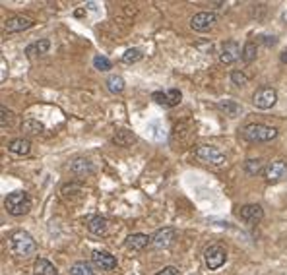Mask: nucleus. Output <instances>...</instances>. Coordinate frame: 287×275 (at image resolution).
I'll return each instance as SVG.
<instances>
[{"label":"nucleus","mask_w":287,"mask_h":275,"mask_svg":"<svg viewBox=\"0 0 287 275\" xmlns=\"http://www.w3.org/2000/svg\"><path fill=\"white\" fill-rule=\"evenodd\" d=\"M70 171H72L76 176H80V178H86V176L93 175L95 167H93V163L89 161V159L80 157V159H74V161H72V165H70Z\"/></svg>","instance_id":"obj_15"},{"label":"nucleus","mask_w":287,"mask_h":275,"mask_svg":"<svg viewBox=\"0 0 287 275\" xmlns=\"http://www.w3.org/2000/svg\"><path fill=\"white\" fill-rule=\"evenodd\" d=\"M70 273L72 275H97L95 271V265L89 262H76L70 267Z\"/></svg>","instance_id":"obj_24"},{"label":"nucleus","mask_w":287,"mask_h":275,"mask_svg":"<svg viewBox=\"0 0 287 275\" xmlns=\"http://www.w3.org/2000/svg\"><path fill=\"white\" fill-rule=\"evenodd\" d=\"M0 114H2V128L10 126V122H12V116H14L12 111H8L6 107H2V109H0Z\"/></svg>","instance_id":"obj_32"},{"label":"nucleus","mask_w":287,"mask_h":275,"mask_svg":"<svg viewBox=\"0 0 287 275\" xmlns=\"http://www.w3.org/2000/svg\"><path fill=\"white\" fill-rule=\"evenodd\" d=\"M142 60V50L140 49H128L123 54V62L125 64H134V62H140Z\"/></svg>","instance_id":"obj_28"},{"label":"nucleus","mask_w":287,"mask_h":275,"mask_svg":"<svg viewBox=\"0 0 287 275\" xmlns=\"http://www.w3.org/2000/svg\"><path fill=\"white\" fill-rule=\"evenodd\" d=\"M194 155H196L202 163L212 165V167H221V165H225V161H227L225 153L219 150V148H215V146H198V148L194 150Z\"/></svg>","instance_id":"obj_4"},{"label":"nucleus","mask_w":287,"mask_h":275,"mask_svg":"<svg viewBox=\"0 0 287 275\" xmlns=\"http://www.w3.org/2000/svg\"><path fill=\"white\" fill-rule=\"evenodd\" d=\"M177 240V231L173 227H163V229H157L153 235H151V244L159 250H165V248H171Z\"/></svg>","instance_id":"obj_7"},{"label":"nucleus","mask_w":287,"mask_h":275,"mask_svg":"<svg viewBox=\"0 0 287 275\" xmlns=\"http://www.w3.org/2000/svg\"><path fill=\"white\" fill-rule=\"evenodd\" d=\"M264 176H266V180H268V182H272V184L285 180L287 178V163L281 161V159H277V161H270L268 165H266Z\"/></svg>","instance_id":"obj_9"},{"label":"nucleus","mask_w":287,"mask_h":275,"mask_svg":"<svg viewBox=\"0 0 287 275\" xmlns=\"http://www.w3.org/2000/svg\"><path fill=\"white\" fill-rule=\"evenodd\" d=\"M217 109L219 111H223L227 116H231V118H235V116H239V114L243 113V107L239 105V103H235V101L231 99H223L217 103Z\"/></svg>","instance_id":"obj_20"},{"label":"nucleus","mask_w":287,"mask_h":275,"mask_svg":"<svg viewBox=\"0 0 287 275\" xmlns=\"http://www.w3.org/2000/svg\"><path fill=\"white\" fill-rule=\"evenodd\" d=\"M50 49V41L49 39H39L35 43H31V45H27V56L29 58H35V56H43V54H47Z\"/></svg>","instance_id":"obj_17"},{"label":"nucleus","mask_w":287,"mask_h":275,"mask_svg":"<svg viewBox=\"0 0 287 275\" xmlns=\"http://www.w3.org/2000/svg\"><path fill=\"white\" fill-rule=\"evenodd\" d=\"M88 229H89V233H93V235H97V237H103V235H107V231H109V221H107L105 217H101V215H93L88 221Z\"/></svg>","instance_id":"obj_16"},{"label":"nucleus","mask_w":287,"mask_h":275,"mask_svg":"<svg viewBox=\"0 0 287 275\" xmlns=\"http://www.w3.org/2000/svg\"><path fill=\"white\" fill-rule=\"evenodd\" d=\"M155 275H179V271H177L175 265H167V267H163V269H159Z\"/></svg>","instance_id":"obj_33"},{"label":"nucleus","mask_w":287,"mask_h":275,"mask_svg":"<svg viewBox=\"0 0 287 275\" xmlns=\"http://www.w3.org/2000/svg\"><path fill=\"white\" fill-rule=\"evenodd\" d=\"M105 86H107V89L111 91V93H123L126 88V84H125V78L123 76H117V74H112L109 76L107 80H105Z\"/></svg>","instance_id":"obj_23"},{"label":"nucleus","mask_w":287,"mask_h":275,"mask_svg":"<svg viewBox=\"0 0 287 275\" xmlns=\"http://www.w3.org/2000/svg\"><path fill=\"white\" fill-rule=\"evenodd\" d=\"M225 262H227V250H225L221 244H210V246H206V250H204V263H206L208 269L215 271Z\"/></svg>","instance_id":"obj_5"},{"label":"nucleus","mask_w":287,"mask_h":275,"mask_svg":"<svg viewBox=\"0 0 287 275\" xmlns=\"http://www.w3.org/2000/svg\"><path fill=\"white\" fill-rule=\"evenodd\" d=\"M283 18H285V20H287V12H285V16H283Z\"/></svg>","instance_id":"obj_36"},{"label":"nucleus","mask_w":287,"mask_h":275,"mask_svg":"<svg viewBox=\"0 0 287 275\" xmlns=\"http://www.w3.org/2000/svg\"><path fill=\"white\" fill-rule=\"evenodd\" d=\"M183 99V93L179 89H169L167 91V101H169V107H177Z\"/></svg>","instance_id":"obj_30"},{"label":"nucleus","mask_w":287,"mask_h":275,"mask_svg":"<svg viewBox=\"0 0 287 275\" xmlns=\"http://www.w3.org/2000/svg\"><path fill=\"white\" fill-rule=\"evenodd\" d=\"M262 171H266L262 159H249V161H245V173H247V175L256 176V175H260Z\"/></svg>","instance_id":"obj_26"},{"label":"nucleus","mask_w":287,"mask_h":275,"mask_svg":"<svg viewBox=\"0 0 287 275\" xmlns=\"http://www.w3.org/2000/svg\"><path fill=\"white\" fill-rule=\"evenodd\" d=\"M33 20L31 18H25V16H14L10 20H6V31L8 33H18V31H24V29H29V27H33Z\"/></svg>","instance_id":"obj_14"},{"label":"nucleus","mask_w":287,"mask_h":275,"mask_svg":"<svg viewBox=\"0 0 287 275\" xmlns=\"http://www.w3.org/2000/svg\"><path fill=\"white\" fill-rule=\"evenodd\" d=\"M91 262L101 271H112L117 267V258L107 250H95L91 254Z\"/></svg>","instance_id":"obj_11"},{"label":"nucleus","mask_w":287,"mask_h":275,"mask_svg":"<svg viewBox=\"0 0 287 275\" xmlns=\"http://www.w3.org/2000/svg\"><path fill=\"white\" fill-rule=\"evenodd\" d=\"M134 142H136V136H134L130 130H126V128L117 130L114 136H112V144H114V146H121V148H128V146H132Z\"/></svg>","instance_id":"obj_18"},{"label":"nucleus","mask_w":287,"mask_h":275,"mask_svg":"<svg viewBox=\"0 0 287 275\" xmlns=\"http://www.w3.org/2000/svg\"><path fill=\"white\" fill-rule=\"evenodd\" d=\"M33 275H59V269L54 267V263L45 260V258H39L37 262L33 263Z\"/></svg>","instance_id":"obj_19"},{"label":"nucleus","mask_w":287,"mask_h":275,"mask_svg":"<svg viewBox=\"0 0 287 275\" xmlns=\"http://www.w3.org/2000/svg\"><path fill=\"white\" fill-rule=\"evenodd\" d=\"M4 208H6V212L10 213V215L20 217V215L29 213V210H31V200H29V196H27L25 192H10V194L6 196V200H4Z\"/></svg>","instance_id":"obj_3"},{"label":"nucleus","mask_w":287,"mask_h":275,"mask_svg":"<svg viewBox=\"0 0 287 275\" xmlns=\"http://www.w3.org/2000/svg\"><path fill=\"white\" fill-rule=\"evenodd\" d=\"M22 130H24L25 134H29V136H39V134H43L45 124L35 120V118H25L24 122H22Z\"/></svg>","instance_id":"obj_22"},{"label":"nucleus","mask_w":287,"mask_h":275,"mask_svg":"<svg viewBox=\"0 0 287 275\" xmlns=\"http://www.w3.org/2000/svg\"><path fill=\"white\" fill-rule=\"evenodd\" d=\"M239 217H241L245 223L254 225V223H258V221L264 219L262 205H258V203H247V205H243V208L239 210Z\"/></svg>","instance_id":"obj_12"},{"label":"nucleus","mask_w":287,"mask_h":275,"mask_svg":"<svg viewBox=\"0 0 287 275\" xmlns=\"http://www.w3.org/2000/svg\"><path fill=\"white\" fill-rule=\"evenodd\" d=\"M256 54H258V47H256V43L254 41H247L245 43V47H243V60L247 64H250V62H254L256 60Z\"/></svg>","instance_id":"obj_25"},{"label":"nucleus","mask_w":287,"mask_h":275,"mask_svg":"<svg viewBox=\"0 0 287 275\" xmlns=\"http://www.w3.org/2000/svg\"><path fill=\"white\" fill-rule=\"evenodd\" d=\"M8 244H10V250H12L14 256H18V258H31L35 252H37V242H35V238L31 237L27 231H14L12 235H10V240H8Z\"/></svg>","instance_id":"obj_1"},{"label":"nucleus","mask_w":287,"mask_h":275,"mask_svg":"<svg viewBox=\"0 0 287 275\" xmlns=\"http://www.w3.org/2000/svg\"><path fill=\"white\" fill-rule=\"evenodd\" d=\"M231 82H233L237 88H243V86L249 84V76L245 74V72H241V70H233V72H231Z\"/></svg>","instance_id":"obj_29"},{"label":"nucleus","mask_w":287,"mask_h":275,"mask_svg":"<svg viewBox=\"0 0 287 275\" xmlns=\"http://www.w3.org/2000/svg\"><path fill=\"white\" fill-rule=\"evenodd\" d=\"M243 56V49L239 47L237 41H225L219 49V62L229 66V64H235Z\"/></svg>","instance_id":"obj_8"},{"label":"nucleus","mask_w":287,"mask_h":275,"mask_svg":"<svg viewBox=\"0 0 287 275\" xmlns=\"http://www.w3.org/2000/svg\"><path fill=\"white\" fill-rule=\"evenodd\" d=\"M148 244H151V237L144 235V233H134V235H128L125 240V246L132 252H142Z\"/></svg>","instance_id":"obj_13"},{"label":"nucleus","mask_w":287,"mask_h":275,"mask_svg":"<svg viewBox=\"0 0 287 275\" xmlns=\"http://www.w3.org/2000/svg\"><path fill=\"white\" fill-rule=\"evenodd\" d=\"M29 150H31V144H29V140H24V138H16L8 144V151L16 153V155H27Z\"/></svg>","instance_id":"obj_21"},{"label":"nucleus","mask_w":287,"mask_h":275,"mask_svg":"<svg viewBox=\"0 0 287 275\" xmlns=\"http://www.w3.org/2000/svg\"><path fill=\"white\" fill-rule=\"evenodd\" d=\"M281 62L287 64V50H285V52H281Z\"/></svg>","instance_id":"obj_35"},{"label":"nucleus","mask_w":287,"mask_h":275,"mask_svg":"<svg viewBox=\"0 0 287 275\" xmlns=\"http://www.w3.org/2000/svg\"><path fill=\"white\" fill-rule=\"evenodd\" d=\"M252 103H254V107L256 109H272L275 103H277V91L274 88H268V86H264V88L256 89L254 91V95H252Z\"/></svg>","instance_id":"obj_6"},{"label":"nucleus","mask_w":287,"mask_h":275,"mask_svg":"<svg viewBox=\"0 0 287 275\" xmlns=\"http://www.w3.org/2000/svg\"><path fill=\"white\" fill-rule=\"evenodd\" d=\"M275 43H277V39H275L274 35H266V37H264V45H266V47H274Z\"/></svg>","instance_id":"obj_34"},{"label":"nucleus","mask_w":287,"mask_h":275,"mask_svg":"<svg viewBox=\"0 0 287 275\" xmlns=\"http://www.w3.org/2000/svg\"><path fill=\"white\" fill-rule=\"evenodd\" d=\"M93 66L99 70V72H109L112 68V62L107 58V56H103V54H97L95 58H93Z\"/></svg>","instance_id":"obj_27"},{"label":"nucleus","mask_w":287,"mask_h":275,"mask_svg":"<svg viewBox=\"0 0 287 275\" xmlns=\"http://www.w3.org/2000/svg\"><path fill=\"white\" fill-rule=\"evenodd\" d=\"M243 138L250 144H266L277 138V130L268 124H249L243 130Z\"/></svg>","instance_id":"obj_2"},{"label":"nucleus","mask_w":287,"mask_h":275,"mask_svg":"<svg viewBox=\"0 0 287 275\" xmlns=\"http://www.w3.org/2000/svg\"><path fill=\"white\" fill-rule=\"evenodd\" d=\"M215 22H217V16L213 12H198L192 16L190 27L194 31H208V29H212L215 25Z\"/></svg>","instance_id":"obj_10"},{"label":"nucleus","mask_w":287,"mask_h":275,"mask_svg":"<svg viewBox=\"0 0 287 275\" xmlns=\"http://www.w3.org/2000/svg\"><path fill=\"white\" fill-rule=\"evenodd\" d=\"M151 99L155 101L157 105L169 107V101H167V93H163V91H155V93H151Z\"/></svg>","instance_id":"obj_31"}]
</instances>
